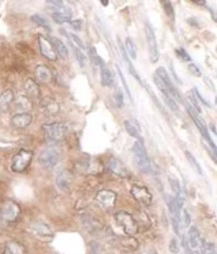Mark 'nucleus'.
<instances>
[{
	"mask_svg": "<svg viewBox=\"0 0 217 254\" xmlns=\"http://www.w3.org/2000/svg\"><path fill=\"white\" fill-rule=\"evenodd\" d=\"M44 136L49 142H60L65 139V135L68 131V126L63 122H54L43 126Z\"/></svg>",
	"mask_w": 217,
	"mask_h": 254,
	"instance_id": "nucleus-1",
	"label": "nucleus"
},
{
	"mask_svg": "<svg viewBox=\"0 0 217 254\" xmlns=\"http://www.w3.org/2000/svg\"><path fill=\"white\" fill-rule=\"evenodd\" d=\"M133 155H134V160H136L137 166L143 173H152L153 167L152 162H150V158L148 157L147 151L144 149V145L140 144V142H134L133 145Z\"/></svg>",
	"mask_w": 217,
	"mask_h": 254,
	"instance_id": "nucleus-2",
	"label": "nucleus"
},
{
	"mask_svg": "<svg viewBox=\"0 0 217 254\" xmlns=\"http://www.w3.org/2000/svg\"><path fill=\"white\" fill-rule=\"evenodd\" d=\"M115 220L116 223L120 225V227H122V230L129 236H133L138 232V225H137L136 219L133 218V215L127 212H118L115 214Z\"/></svg>",
	"mask_w": 217,
	"mask_h": 254,
	"instance_id": "nucleus-3",
	"label": "nucleus"
},
{
	"mask_svg": "<svg viewBox=\"0 0 217 254\" xmlns=\"http://www.w3.org/2000/svg\"><path fill=\"white\" fill-rule=\"evenodd\" d=\"M145 38H147L148 43V50H149V59L150 62L155 63L159 61V46L158 42H156V36L155 31L153 28V26L150 25V22L145 23Z\"/></svg>",
	"mask_w": 217,
	"mask_h": 254,
	"instance_id": "nucleus-4",
	"label": "nucleus"
},
{
	"mask_svg": "<svg viewBox=\"0 0 217 254\" xmlns=\"http://www.w3.org/2000/svg\"><path fill=\"white\" fill-rule=\"evenodd\" d=\"M32 157H33V153L32 151L27 150H21L18 151V153H16L12 158L11 163V169L15 173H22L27 169V167L30 166Z\"/></svg>",
	"mask_w": 217,
	"mask_h": 254,
	"instance_id": "nucleus-5",
	"label": "nucleus"
},
{
	"mask_svg": "<svg viewBox=\"0 0 217 254\" xmlns=\"http://www.w3.org/2000/svg\"><path fill=\"white\" fill-rule=\"evenodd\" d=\"M59 158H60L59 151L54 149V147H47V149H44L41 152L38 161H39V165L43 167V168L50 169V168H54V167L57 165Z\"/></svg>",
	"mask_w": 217,
	"mask_h": 254,
	"instance_id": "nucleus-6",
	"label": "nucleus"
},
{
	"mask_svg": "<svg viewBox=\"0 0 217 254\" xmlns=\"http://www.w3.org/2000/svg\"><path fill=\"white\" fill-rule=\"evenodd\" d=\"M0 213H1V219L2 220L7 221V223H12V221H16L18 219L21 214V210L18 207V205L14 201L9 200L5 201L2 203V207L0 210Z\"/></svg>",
	"mask_w": 217,
	"mask_h": 254,
	"instance_id": "nucleus-7",
	"label": "nucleus"
},
{
	"mask_svg": "<svg viewBox=\"0 0 217 254\" xmlns=\"http://www.w3.org/2000/svg\"><path fill=\"white\" fill-rule=\"evenodd\" d=\"M116 198H117V195L116 192L111 191V190H102L97 194V200L98 205L100 206L104 210H112L115 207V203H116Z\"/></svg>",
	"mask_w": 217,
	"mask_h": 254,
	"instance_id": "nucleus-8",
	"label": "nucleus"
},
{
	"mask_svg": "<svg viewBox=\"0 0 217 254\" xmlns=\"http://www.w3.org/2000/svg\"><path fill=\"white\" fill-rule=\"evenodd\" d=\"M187 110H188V112H189V115H190V117H192L193 122H194V123H195V126H197L198 129H199V131H200V134H202V136L206 140V141H208V144L210 145V147H211V149H213L214 152H216V145H215V142H214L213 140H211L210 135H209L208 128H206V127H205V123H204V122L200 120V117H199V116H198V113L195 112V111L193 110V108L190 107V106H188Z\"/></svg>",
	"mask_w": 217,
	"mask_h": 254,
	"instance_id": "nucleus-9",
	"label": "nucleus"
},
{
	"mask_svg": "<svg viewBox=\"0 0 217 254\" xmlns=\"http://www.w3.org/2000/svg\"><path fill=\"white\" fill-rule=\"evenodd\" d=\"M131 195L136 201L142 203L143 206H150L153 202V195L150 194L149 190L142 185H133L131 187Z\"/></svg>",
	"mask_w": 217,
	"mask_h": 254,
	"instance_id": "nucleus-10",
	"label": "nucleus"
},
{
	"mask_svg": "<svg viewBox=\"0 0 217 254\" xmlns=\"http://www.w3.org/2000/svg\"><path fill=\"white\" fill-rule=\"evenodd\" d=\"M31 232L38 239L43 241H50L54 237L50 226L43 221H34L31 225Z\"/></svg>",
	"mask_w": 217,
	"mask_h": 254,
	"instance_id": "nucleus-11",
	"label": "nucleus"
},
{
	"mask_svg": "<svg viewBox=\"0 0 217 254\" xmlns=\"http://www.w3.org/2000/svg\"><path fill=\"white\" fill-rule=\"evenodd\" d=\"M108 168L113 175L118 176V178H127L129 175L128 173V169L126 168V166L123 165V162L121 160L116 157H111L108 160Z\"/></svg>",
	"mask_w": 217,
	"mask_h": 254,
	"instance_id": "nucleus-12",
	"label": "nucleus"
},
{
	"mask_svg": "<svg viewBox=\"0 0 217 254\" xmlns=\"http://www.w3.org/2000/svg\"><path fill=\"white\" fill-rule=\"evenodd\" d=\"M71 182H72V176H71L70 171L60 170L59 173L56 174V178H55V184H56V187L60 190V191L66 192L70 190Z\"/></svg>",
	"mask_w": 217,
	"mask_h": 254,
	"instance_id": "nucleus-13",
	"label": "nucleus"
},
{
	"mask_svg": "<svg viewBox=\"0 0 217 254\" xmlns=\"http://www.w3.org/2000/svg\"><path fill=\"white\" fill-rule=\"evenodd\" d=\"M38 44H39V50H41V54L43 55L44 57L50 61H55L57 59V55L55 52L54 47H53L52 43H50L48 39L44 38V37H39L38 38Z\"/></svg>",
	"mask_w": 217,
	"mask_h": 254,
	"instance_id": "nucleus-14",
	"label": "nucleus"
},
{
	"mask_svg": "<svg viewBox=\"0 0 217 254\" xmlns=\"http://www.w3.org/2000/svg\"><path fill=\"white\" fill-rule=\"evenodd\" d=\"M116 240H117V246L122 251H126V252H134V251L138 250V241L134 239L133 236L126 235V236L116 237Z\"/></svg>",
	"mask_w": 217,
	"mask_h": 254,
	"instance_id": "nucleus-15",
	"label": "nucleus"
},
{
	"mask_svg": "<svg viewBox=\"0 0 217 254\" xmlns=\"http://www.w3.org/2000/svg\"><path fill=\"white\" fill-rule=\"evenodd\" d=\"M124 128H126L127 133L131 135L132 137L138 140V142L143 144V135H142V129H140L139 123L133 118L131 120L124 121Z\"/></svg>",
	"mask_w": 217,
	"mask_h": 254,
	"instance_id": "nucleus-16",
	"label": "nucleus"
},
{
	"mask_svg": "<svg viewBox=\"0 0 217 254\" xmlns=\"http://www.w3.org/2000/svg\"><path fill=\"white\" fill-rule=\"evenodd\" d=\"M32 123V115L28 112H18L11 118V124L15 128L23 129L27 128Z\"/></svg>",
	"mask_w": 217,
	"mask_h": 254,
	"instance_id": "nucleus-17",
	"label": "nucleus"
},
{
	"mask_svg": "<svg viewBox=\"0 0 217 254\" xmlns=\"http://www.w3.org/2000/svg\"><path fill=\"white\" fill-rule=\"evenodd\" d=\"M42 110H43L44 113L48 116L56 115L60 110V105H59V102L55 101L54 99L47 97L46 100L42 101Z\"/></svg>",
	"mask_w": 217,
	"mask_h": 254,
	"instance_id": "nucleus-18",
	"label": "nucleus"
},
{
	"mask_svg": "<svg viewBox=\"0 0 217 254\" xmlns=\"http://www.w3.org/2000/svg\"><path fill=\"white\" fill-rule=\"evenodd\" d=\"M4 254H27V252L22 243L17 242V241H10L5 246Z\"/></svg>",
	"mask_w": 217,
	"mask_h": 254,
	"instance_id": "nucleus-19",
	"label": "nucleus"
},
{
	"mask_svg": "<svg viewBox=\"0 0 217 254\" xmlns=\"http://www.w3.org/2000/svg\"><path fill=\"white\" fill-rule=\"evenodd\" d=\"M52 71H50L49 67L47 66L41 65L36 68V78L38 79V82L41 83H48V82L52 79Z\"/></svg>",
	"mask_w": 217,
	"mask_h": 254,
	"instance_id": "nucleus-20",
	"label": "nucleus"
},
{
	"mask_svg": "<svg viewBox=\"0 0 217 254\" xmlns=\"http://www.w3.org/2000/svg\"><path fill=\"white\" fill-rule=\"evenodd\" d=\"M25 92L28 99H38L39 97V86L32 79H28L25 83Z\"/></svg>",
	"mask_w": 217,
	"mask_h": 254,
	"instance_id": "nucleus-21",
	"label": "nucleus"
},
{
	"mask_svg": "<svg viewBox=\"0 0 217 254\" xmlns=\"http://www.w3.org/2000/svg\"><path fill=\"white\" fill-rule=\"evenodd\" d=\"M71 11H68V10L66 9H60V10H56L55 12H53L52 14V17L53 20L55 21L56 23H67V22H71Z\"/></svg>",
	"mask_w": 217,
	"mask_h": 254,
	"instance_id": "nucleus-22",
	"label": "nucleus"
},
{
	"mask_svg": "<svg viewBox=\"0 0 217 254\" xmlns=\"http://www.w3.org/2000/svg\"><path fill=\"white\" fill-rule=\"evenodd\" d=\"M52 45L53 47H54L55 52H56V55H59L60 57H61L62 60H66L68 56V50H67V46H66L65 44L62 43L60 39L57 38H53L52 39Z\"/></svg>",
	"mask_w": 217,
	"mask_h": 254,
	"instance_id": "nucleus-23",
	"label": "nucleus"
},
{
	"mask_svg": "<svg viewBox=\"0 0 217 254\" xmlns=\"http://www.w3.org/2000/svg\"><path fill=\"white\" fill-rule=\"evenodd\" d=\"M12 101H14V92L11 90H5L0 95V111H6Z\"/></svg>",
	"mask_w": 217,
	"mask_h": 254,
	"instance_id": "nucleus-24",
	"label": "nucleus"
},
{
	"mask_svg": "<svg viewBox=\"0 0 217 254\" xmlns=\"http://www.w3.org/2000/svg\"><path fill=\"white\" fill-rule=\"evenodd\" d=\"M123 49L124 52L127 54V56L131 57L132 60H137V46L131 38H126Z\"/></svg>",
	"mask_w": 217,
	"mask_h": 254,
	"instance_id": "nucleus-25",
	"label": "nucleus"
},
{
	"mask_svg": "<svg viewBox=\"0 0 217 254\" xmlns=\"http://www.w3.org/2000/svg\"><path fill=\"white\" fill-rule=\"evenodd\" d=\"M88 54H89V59H91L92 62H93V65L95 66V67H100V68L104 67V66H105L104 60H103L102 57H100V55L98 54L97 50H95L93 46L89 47Z\"/></svg>",
	"mask_w": 217,
	"mask_h": 254,
	"instance_id": "nucleus-26",
	"label": "nucleus"
},
{
	"mask_svg": "<svg viewBox=\"0 0 217 254\" xmlns=\"http://www.w3.org/2000/svg\"><path fill=\"white\" fill-rule=\"evenodd\" d=\"M184 156H186L187 161H188V162H189V165L192 166V168L194 169V170L197 171V173L199 174V175H203L202 167H200L199 162H198V161H197V158H195L194 156L192 155V152H189V151L186 150V151H184Z\"/></svg>",
	"mask_w": 217,
	"mask_h": 254,
	"instance_id": "nucleus-27",
	"label": "nucleus"
},
{
	"mask_svg": "<svg viewBox=\"0 0 217 254\" xmlns=\"http://www.w3.org/2000/svg\"><path fill=\"white\" fill-rule=\"evenodd\" d=\"M100 77H102V84L104 86H110L111 84L113 83L112 75H111L110 70H108L107 66L102 67V71H100Z\"/></svg>",
	"mask_w": 217,
	"mask_h": 254,
	"instance_id": "nucleus-28",
	"label": "nucleus"
},
{
	"mask_svg": "<svg viewBox=\"0 0 217 254\" xmlns=\"http://www.w3.org/2000/svg\"><path fill=\"white\" fill-rule=\"evenodd\" d=\"M16 107H17L18 110H22V112H27V111L32 107V104L28 97L20 96L17 100H16Z\"/></svg>",
	"mask_w": 217,
	"mask_h": 254,
	"instance_id": "nucleus-29",
	"label": "nucleus"
},
{
	"mask_svg": "<svg viewBox=\"0 0 217 254\" xmlns=\"http://www.w3.org/2000/svg\"><path fill=\"white\" fill-rule=\"evenodd\" d=\"M187 97H188V100H189V102H190V107H192L193 110H194L195 112L198 113V115H200V112H202V108H200V105H199V102H198L197 96H195L194 91L192 90V91L188 92Z\"/></svg>",
	"mask_w": 217,
	"mask_h": 254,
	"instance_id": "nucleus-30",
	"label": "nucleus"
},
{
	"mask_svg": "<svg viewBox=\"0 0 217 254\" xmlns=\"http://www.w3.org/2000/svg\"><path fill=\"white\" fill-rule=\"evenodd\" d=\"M31 20H32V22L36 23V25L41 26V27H43V28H47V30H50L49 22H48V20H47L46 17H44V16H42V15H39V14H36V15L32 16Z\"/></svg>",
	"mask_w": 217,
	"mask_h": 254,
	"instance_id": "nucleus-31",
	"label": "nucleus"
},
{
	"mask_svg": "<svg viewBox=\"0 0 217 254\" xmlns=\"http://www.w3.org/2000/svg\"><path fill=\"white\" fill-rule=\"evenodd\" d=\"M113 102H115V105L117 106L118 108L123 107V102H124L123 92L120 88H116L115 91H113Z\"/></svg>",
	"mask_w": 217,
	"mask_h": 254,
	"instance_id": "nucleus-32",
	"label": "nucleus"
},
{
	"mask_svg": "<svg viewBox=\"0 0 217 254\" xmlns=\"http://www.w3.org/2000/svg\"><path fill=\"white\" fill-rule=\"evenodd\" d=\"M71 46H72L73 52H75V56H76V59H77L78 63L82 66V67H84V62H86V56H84V54H83V52H82V50L79 49V47L75 46V45H73L72 43H71Z\"/></svg>",
	"mask_w": 217,
	"mask_h": 254,
	"instance_id": "nucleus-33",
	"label": "nucleus"
},
{
	"mask_svg": "<svg viewBox=\"0 0 217 254\" xmlns=\"http://www.w3.org/2000/svg\"><path fill=\"white\" fill-rule=\"evenodd\" d=\"M65 34L68 37V38L71 39V43L75 45V46L79 47V49H81V50L86 49V45L83 44V42H82L81 39H79L78 37L76 36V34H72V33H65Z\"/></svg>",
	"mask_w": 217,
	"mask_h": 254,
	"instance_id": "nucleus-34",
	"label": "nucleus"
},
{
	"mask_svg": "<svg viewBox=\"0 0 217 254\" xmlns=\"http://www.w3.org/2000/svg\"><path fill=\"white\" fill-rule=\"evenodd\" d=\"M163 101H165L166 105L171 108V111L177 112V111H178V105H177V102L174 101L172 97L168 96V95H163Z\"/></svg>",
	"mask_w": 217,
	"mask_h": 254,
	"instance_id": "nucleus-35",
	"label": "nucleus"
},
{
	"mask_svg": "<svg viewBox=\"0 0 217 254\" xmlns=\"http://www.w3.org/2000/svg\"><path fill=\"white\" fill-rule=\"evenodd\" d=\"M170 184H171V189H172V192H173V195H178L182 192V189H181V185H179V182L177 181V179H173V178H170Z\"/></svg>",
	"mask_w": 217,
	"mask_h": 254,
	"instance_id": "nucleus-36",
	"label": "nucleus"
},
{
	"mask_svg": "<svg viewBox=\"0 0 217 254\" xmlns=\"http://www.w3.org/2000/svg\"><path fill=\"white\" fill-rule=\"evenodd\" d=\"M163 6L165 9L166 15L171 18V20H174V11H173V6L170 1H163Z\"/></svg>",
	"mask_w": 217,
	"mask_h": 254,
	"instance_id": "nucleus-37",
	"label": "nucleus"
},
{
	"mask_svg": "<svg viewBox=\"0 0 217 254\" xmlns=\"http://www.w3.org/2000/svg\"><path fill=\"white\" fill-rule=\"evenodd\" d=\"M176 54H177V56H178L182 61H187V62H189V61H190V56L187 54L186 50L176 49Z\"/></svg>",
	"mask_w": 217,
	"mask_h": 254,
	"instance_id": "nucleus-38",
	"label": "nucleus"
},
{
	"mask_svg": "<svg viewBox=\"0 0 217 254\" xmlns=\"http://www.w3.org/2000/svg\"><path fill=\"white\" fill-rule=\"evenodd\" d=\"M117 73H118V76H120V78H121V82H122V84H123L124 89H126V92H127V95H128V97H129V99H132V95H131V91H129V89H128V85H127L126 81H124V77H123V73H122V72H121V70H120V68H118V66H117Z\"/></svg>",
	"mask_w": 217,
	"mask_h": 254,
	"instance_id": "nucleus-39",
	"label": "nucleus"
},
{
	"mask_svg": "<svg viewBox=\"0 0 217 254\" xmlns=\"http://www.w3.org/2000/svg\"><path fill=\"white\" fill-rule=\"evenodd\" d=\"M170 251L172 253H178L179 252V243L176 239H172L170 242Z\"/></svg>",
	"mask_w": 217,
	"mask_h": 254,
	"instance_id": "nucleus-40",
	"label": "nucleus"
},
{
	"mask_svg": "<svg viewBox=\"0 0 217 254\" xmlns=\"http://www.w3.org/2000/svg\"><path fill=\"white\" fill-rule=\"evenodd\" d=\"M193 91H194V94H195V96H197L198 101H200V102H202V104H204L205 106H208V107H210L211 105L209 104V102L206 101L205 99H204V97L202 96V94H200V92H199V90H198L197 88H194V89H193Z\"/></svg>",
	"mask_w": 217,
	"mask_h": 254,
	"instance_id": "nucleus-41",
	"label": "nucleus"
},
{
	"mask_svg": "<svg viewBox=\"0 0 217 254\" xmlns=\"http://www.w3.org/2000/svg\"><path fill=\"white\" fill-rule=\"evenodd\" d=\"M48 4L52 5V6L56 7V10H60V9H65V2L63 1H56V0H49L48 1Z\"/></svg>",
	"mask_w": 217,
	"mask_h": 254,
	"instance_id": "nucleus-42",
	"label": "nucleus"
},
{
	"mask_svg": "<svg viewBox=\"0 0 217 254\" xmlns=\"http://www.w3.org/2000/svg\"><path fill=\"white\" fill-rule=\"evenodd\" d=\"M188 68H189V72L192 73V75H194V76H197V77L202 76V72H200V70L197 67V66L194 65V63H190V65L188 66Z\"/></svg>",
	"mask_w": 217,
	"mask_h": 254,
	"instance_id": "nucleus-43",
	"label": "nucleus"
},
{
	"mask_svg": "<svg viewBox=\"0 0 217 254\" xmlns=\"http://www.w3.org/2000/svg\"><path fill=\"white\" fill-rule=\"evenodd\" d=\"M71 27L73 28V30L75 31H82V25H83V23H82V20H76V21H71Z\"/></svg>",
	"mask_w": 217,
	"mask_h": 254,
	"instance_id": "nucleus-44",
	"label": "nucleus"
},
{
	"mask_svg": "<svg viewBox=\"0 0 217 254\" xmlns=\"http://www.w3.org/2000/svg\"><path fill=\"white\" fill-rule=\"evenodd\" d=\"M210 130L213 131L214 134H216V129H215V126H214V124H210Z\"/></svg>",
	"mask_w": 217,
	"mask_h": 254,
	"instance_id": "nucleus-45",
	"label": "nucleus"
},
{
	"mask_svg": "<svg viewBox=\"0 0 217 254\" xmlns=\"http://www.w3.org/2000/svg\"><path fill=\"white\" fill-rule=\"evenodd\" d=\"M194 2L198 5H205V1H202V0H195Z\"/></svg>",
	"mask_w": 217,
	"mask_h": 254,
	"instance_id": "nucleus-46",
	"label": "nucleus"
},
{
	"mask_svg": "<svg viewBox=\"0 0 217 254\" xmlns=\"http://www.w3.org/2000/svg\"><path fill=\"white\" fill-rule=\"evenodd\" d=\"M102 4H103V5H107V6H108V1H103Z\"/></svg>",
	"mask_w": 217,
	"mask_h": 254,
	"instance_id": "nucleus-47",
	"label": "nucleus"
},
{
	"mask_svg": "<svg viewBox=\"0 0 217 254\" xmlns=\"http://www.w3.org/2000/svg\"><path fill=\"white\" fill-rule=\"evenodd\" d=\"M1 220H2V219H1V213H0V223H1Z\"/></svg>",
	"mask_w": 217,
	"mask_h": 254,
	"instance_id": "nucleus-48",
	"label": "nucleus"
}]
</instances>
